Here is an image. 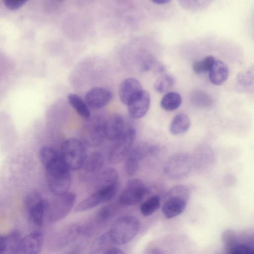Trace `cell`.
Instances as JSON below:
<instances>
[{"label": "cell", "instance_id": "obj_20", "mask_svg": "<svg viewBox=\"0 0 254 254\" xmlns=\"http://www.w3.org/2000/svg\"><path fill=\"white\" fill-rule=\"evenodd\" d=\"M104 163V156L101 152L95 151L87 155L82 167L86 178L91 179L101 171Z\"/></svg>", "mask_w": 254, "mask_h": 254}, {"label": "cell", "instance_id": "obj_39", "mask_svg": "<svg viewBox=\"0 0 254 254\" xmlns=\"http://www.w3.org/2000/svg\"><path fill=\"white\" fill-rule=\"evenodd\" d=\"M63 254H81V253L79 249L76 247L67 251Z\"/></svg>", "mask_w": 254, "mask_h": 254}, {"label": "cell", "instance_id": "obj_29", "mask_svg": "<svg viewBox=\"0 0 254 254\" xmlns=\"http://www.w3.org/2000/svg\"><path fill=\"white\" fill-rule=\"evenodd\" d=\"M215 61V58L211 56H207L201 61H196L192 64L193 70L198 74L209 71Z\"/></svg>", "mask_w": 254, "mask_h": 254}, {"label": "cell", "instance_id": "obj_31", "mask_svg": "<svg viewBox=\"0 0 254 254\" xmlns=\"http://www.w3.org/2000/svg\"><path fill=\"white\" fill-rule=\"evenodd\" d=\"M60 155L55 148L50 146H43L39 152L40 160L44 166Z\"/></svg>", "mask_w": 254, "mask_h": 254}, {"label": "cell", "instance_id": "obj_7", "mask_svg": "<svg viewBox=\"0 0 254 254\" xmlns=\"http://www.w3.org/2000/svg\"><path fill=\"white\" fill-rule=\"evenodd\" d=\"M136 137V131L133 128L126 130L122 136L110 148L108 160L112 164H118L125 160L133 148Z\"/></svg>", "mask_w": 254, "mask_h": 254}, {"label": "cell", "instance_id": "obj_40", "mask_svg": "<svg viewBox=\"0 0 254 254\" xmlns=\"http://www.w3.org/2000/svg\"><path fill=\"white\" fill-rule=\"evenodd\" d=\"M170 1V0H154L152 2L156 4H166Z\"/></svg>", "mask_w": 254, "mask_h": 254}, {"label": "cell", "instance_id": "obj_33", "mask_svg": "<svg viewBox=\"0 0 254 254\" xmlns=\"http://www.w3.org/2000/svg\"><path fill=\"white\" fill-rule=\"evenodd\" d=\"M237 82L243 86H248L254 81V69H249L239 72L236 77Z\"/></svg>", "mask_w": 254, "mask_h": 254}, {"label": "cell", "instance_id": "obj_30", "mask_svg": "<svg viewBox=\"0 0 254 254\" xmlns=\"http://www.w3.org/2000/svg\"><path fill=\"white\" fill-rule=\"evenodd\" d=\"M192 102L195 106L203 108L210 107L213 104L211 96L202 91H196L192 95Z\"/></svg>", "mask_w": 254, "mask_h": 254}, {"label": "cell", "instance_id": "obj_4", "mask_svg": "<svg viewBox=\"0 0 254 254\" xmlns=\"http://www.w3.org/2000/svg\"><path fill=\"white\" fill-rule=\"evenodd\" d=\"M189 195V190L185 186L178 185L170 189L162 208L164 215L170 219L181 214L186 207Z\"/></svg>", "mask_w": 254, "mask_h": 254}, {"label": "cell", "instance_id": "obj_15", "mask_svg": "<svg viewBox=\"0 0 254 254\" xmlns=\"http://www.w3.org/2000/svg\"><path fill=\"white\" fill-rule=\"evenodd\" d=\"M112 98L111 92L107 88L95 87L89 90L85 95V101L90 109L97 110L106 106Z\"/></svg>", "mask_w": 254, "mask_h": 254}, {"label": "cell", "instance_id": "obj_28", "mask_svg": "<svg viewBox=\"0 0 254 254\" xmlns=\"http://www.w3.org/2000/svg\"><path fill=\"white\" fill-rule=\"evenodd\" d=\"M174 84V78L170 75L165 74L156 80L153 87L155 90L159 93H167L172 89Z\"/></svg>", "mask_w": 254, "mask_h": 254}, {"label": "cell", "instance_id": "obj_37", "mask_svg": "<svg viewBox=\"0 0 254 254\" xmlns=\"http://www.w3.org/2000/svg\"><path fill=\"white\" fill-rule=\"evenodd\" d=\"M106 254H126L124 252H123L121 250L117 248L112 247L110 249L109 251L107 252Z\"/></svg>", "mask_w": 254, "mask_h": 254}, {"label": "cell", "instance_id": "obj_6", "mask_svg": "<svg viewBox=\"0 0 254 254\" xmlns=\"http://www.w3.org/2000/svg\"><path fill=\"white\" fill-rule=\"evenodd\" d=\"M24 204L29 220L37 227H42L48 206V202L37 192L28 193L24 198Z\"/></svg>", "mask_w": 254, "mask_h": 254}, {"label": "cell", "instance_id": "obj_5", "mask_svg": "<svg viewBox=\"0 0 254 254\" xmlns=\"http://www.w3.org/2000/svg\"><path fill=\"white\" fill-rule=\"evenodd\" d=\"M75 200L76 194L72 192L56 195L51 202H48L46 220L53 223L63 219L70 212Z\"/></svg>", "mask_w": 254, "mask_h": 254}, {"label": "cell", "instance_id": "obj_19", "mask_svg": "<svg viewBox=\"0 0 254 254\" xmlns=\"http://www.w3.org/2000/svg\"><path fill=\"white\" fill-rule=\"evenodd\" d=\"M93 190L118 185L119 174L116 169L108 168L101 170L91 179Z\"/></svg>", "mask_w": 254, "mask_h": 254}, {"label": "cell", "instance_id": "obj_38", "mask_svg": "<svg viewBox=\"0 0 254 254\" xmlns=\"http://www.w3.org/2000/svg\"><path fill=\"white\" fill-rule=\"evenodd\" d=\"M147 254H165L163 252L157 248L151 249Z\"/></svg>", "mask_w": 254, "mask_h": 254}, {"label": "cell", "instance_id": "obj_14", "mask_svg": "<svg viewBox=\"0 0 254 254\" xmlns=\"http://www.w3.org/2000/svg\"><path fill=\"white\" fill-rule=\"evenodd\" d=\"M43 234L35 230L22 238L15 254H39L43 244Z\"/></svg>", "mask_w": 254, "mask_h": 254}, {"label": "cell", "instance_id": "obj_16", "mask_svg": "<svg viewBox=\"0 0 254 254\" xmlns=\"http://www.w3.org/2000/svg\"><path fill=\"white\" fill-rule=\"evenodd\" d=\"M142 91L140 82L132 77L127 78L120 83L118 92L122 102L128 106Z\"/></svg>", "mask_w": 254, "mask_h": 254}, {"label": "cell", "instance_id": "obj_24", "mask_svg": "<svg viewBox=\"0 0 254 254\" xmlns=\"http://www.w3.org/2000/svg\"><path fill=\"white\" fill-rule=\"evenodd\" d=\"M190 120L185 114H179L172 119L169 127V130L173 135H180L187 132L190 127Z\"/></svg>", "mask_w": 254, "mask_h": 254}, {"label": "cell", "instance_id": "obj_13", "mask_svg": "<svg viewBox=\"0 0 254 254\" xmlns=\"http://www.w3.org/2000/svg\"><path fill=\"white\" fill-rule=\"evenodd\" d=\"M154 146L137 145L133 147L128 154L125 163V170L128 176L134 175L139 169L141 161L145 156L154 151Z\"/></svg>", "mask_w": 254, "mask_h": 254}, {"label": "cell", "instance_id": "obj_26", "mask_svg": "<svg viewBox=\"0 0 254 254\" xmlns=\"http://www.w3.org/2000/svg\"><path fill=\"white\" fill-rule=\"evenodd\" d=\"M182 101L180 94L175 92H169L161 99L160 106L164 110L173 111L180 106Z\"/></svg>", "mask_w": 254, "mask_h": 254}, {"label": "cell", "instance_id": "obj_9", "mask_svg": "<svg viewBox=\"0 0 254 254\" xmlns=\"http://www.w3.org/2000/svg\"><path fill=\"white\" fill-rule=\"evenodd\" d=\"M81 235V225L75 224L64 226L51 235L48 242V248L51 251L61 250Z\"/></svg>", "mask_w": 254, "mask_h": 254}, {"label": "cell", "instance_id": "obj_27", "mask_svg": "<svg viewBox=\"0 0 254 254\" xmlns=\"http://www.w3.org/2000/svg\"><path fill=\"white\" fill-rule=\"evenodd\" d=\"M160 206V199L159 196L154 195L148 197L141 203L140 211L145 216L152 215Z\"/></svg>", "mask_w": 254, "mask_h": 254}, {"label": "cell", "instance_id": "obj_3", "mask_svg": "<svg viewBox=\"0 0 254 254\" xmlns=\"http://www.w3.org/2000/svg\"><path fill=\"white\" fill-rule=\"evenodd\" d=\"M61 154L70 170L81 168L87 155L83 142L75 138H68L63 143Z\"/></svg>", "mask_w": 254, "mask_h": 254}, {"label": "cell", "instance_id": "obj_35", "mask_svg": "<svg viewBox=\"0 0 254 254\" xmlns=\"http://www.w3.org/2000/svg\"><path fill=\"white\" fill-rule=\"evenodd\" d=\"M26 1L24 0H4L3 3L8 9L16 10L24 4Z\"/></svg>", "mask_w": 254, "mask_h": 254}, {"label": "cell", "instance_id": "obj_32", "mask_svg": "<svg viewBox=\"0 0 254 254\" xmlns=\"http://www.w3.org/2000/svg\"><path fill=\"white\" fill-rule=\"evenodd\" d=\"M221 240L226 253L237 244L238 238L236 233L229 229L223 231L221 235Z\"/></svg>", "mask_w": 254, "mask_h": 254}, {"label": "cell", "instance_id": "obj_8", "mask_svg": "<svg viewBox=\"0 0 254 254\" xmlns=\"http://www.w3.org/2000/svg\"><path fill=\"white\" fill-rule=\"evenodd\" d=\"M192 166V159L188 154L179 153L170 157L164 166L165 175L172 180H179L187 176Z\"/></svg>", "mask_w": 254, "mask_h": 254}, {"label": "cell", "instance_id": "obj_18", "mask_svg": "<svg viewBox=\"0 0 254 254\" xmlns=\"http://www.w3.org/2000/svg\"><path fill=\"white\" fill-rule=\"evenodd\" d=\"M150 103L149 94L142 90L127 106L128 114L134 119L143 117L149 110Z\"/></svg>", "mask_w": 254, "mask_h": 254}, {"label": "cell", "instance_id": "obj_21", "mask_svg": "<svg viewBox=\"0 0 254 254\" xmlns=\"http://www.w3.org/2000/svg\"><path fill=\"white\" fill-rule=\"evenodd\" d=\"M22 239L20 232L14 230L0 237V254H15Z\"/></svg>", "mask_w": 254, "mask_h": 254}, {"label": "cell", "instance_id": "obj_36", "mask_svg": "<svg viewBox=\"0 0 254 254\" xmlns=\"http://www.w3.org/2000/svg\"><path fill=\"white\" fill-rule=\"evenodd\" d=\"M236 178L232 175H227L224 179V184L226 187H231L235 184Z\"/></svg>", "mask_w": 254, "mask_h": 254}, {"label": "cell", "instance_id": "obj_23", "mask_svg": "<svg viewBox=\"0 0 254 254\" xmlns=\"http://www.w3.org/2000/svg\"><path fill=\"white\" fill-rule=\"evenodd\" d=\"M69 104L81 118L88 120L90 118V108L86 102L79 95L71 93L67 96Z\"/></svg>", "mask_w": 254, "mask_h": 254}, {"label": "cell", "instance_id": "obj_1", "mask_svg": "<svg viewBox=\"0 0 254 254\" xmlns=\"http://www.w3.org/2000/svg\"><path fill=\"white\" fill-rule=\"evenodd\" d=\"M44 167L50 191L56 196L68 192L71 185L70 170L64 163L61 154Z\"/></svg>", "mask_w": 254, "mask_h": 254}, {"label": "cell", "instance_id": "obj_22", "mask_svg": "<svg viewBox=\"0 0 254 254\" xmlns=\"http://www.w3.org/2000/svg\"><path fill=\"white\" fill-rule=\"evenodd\" d=\"M228 75L229 69L227 64L220 60H216L209 71V79L213 84L220 85L227 80Z\"/></svg>", "mask_w": 254, "mask_h": 254}, {"label": "cell", "instance_id": "obj_17", "mask_svg": "<svg viewBox=\"0 0 254 254\" xmlns=\"http://www.w3.org/2000/svg\"><path fill=\"white\" fill-rule=\"evenodd\" d=\"M125 122L123 117L118 114L110 115L105 120L106 138L110 141L115 142L125 132Z\"/></svg>", "mask_w": 254, "mask_h": 254}, {"label": "cell", "instance_id": "obj_25", "mask_svg": "<svg viewBox=\"0 0 254 254\" xmlns=\"http://www.w3.org/2000/svg\"><path fill=\"white\" fill-rule=\"evenodd\" d=\"M111 243L108 232L101 235L94 242L89 254H106L112 248Z\"/></svg>", "mask_w": 254, "mask_h": 254}, {"label": "cell", "instance_id": "obj_12", "mask_svg": "<svg viewBox=\"0 0 254 254\" xmlns=\"http://www.w3.org/2000/svg\"><path fill=\"white\" fill-rule=\"evenodd\" d=\"M105 120L97 117L87 124L84 129L85 142L89 146L98 147L106 138Z\"/></svg>", "mask_w": 254, "mask_h": 254}, {"label": "cell", "instance_id": "obj_11", "mask_svg": "<svg viewBox=\"0 0 254 254\" xmlns=\"http://www.w3.org/2000/svg\"><path fill=\"white\" fill-rule=\"evenodd\" d=\"M118 185L101 188L94 190L88 196L77 204L76 212H83L111 200L116 194Z\"/></svg>", "mask_w": 254, "mask_h": 254}, {"label": "cell", "instance_id": "obj_2", "mask_svg": "<svg viewBox=\"0 0 254 254\" xmlns=\"http://www.w3.org/2000/svg\"><path fill=\"white\" fill-rule=\"evenodd\" d=\"M139 229L138 219L131 215L122 216L112 224L108 232L113 243L124 245L130 242L137 234Z\"/></svg>", "mask_w": 254, "mask_h": 254}, {"label": "cell", "instance_id": "obj_34", "mask_svg": "<svg viewBox=\"0 0 254 254\" xmlns=\"http://www.w3.org/2000/svg\"><path fill=\"white\" fill-rule=\"evenodd\" d=\"M254 248L239 240L237 244L230 249L226 254H252Z\"/></svg>", "mask_w": 254, "mask_h": 254}, {"label": "cell", "instance_id": "obj_10", "mask_svg": "<svg viewBox=\"0 0 254 254\" xmlns=\"http://www.w3.org/2000/svg\"><path fill=\"white\" fill-rule=\"evenodd\" d=\"M147 192L144 183L138 179L129 180L121 192L119 202L122 205L130 206L140 203Z\"/></svg>", "mask_w": 254, "mask_h": 254}]
</instances>
